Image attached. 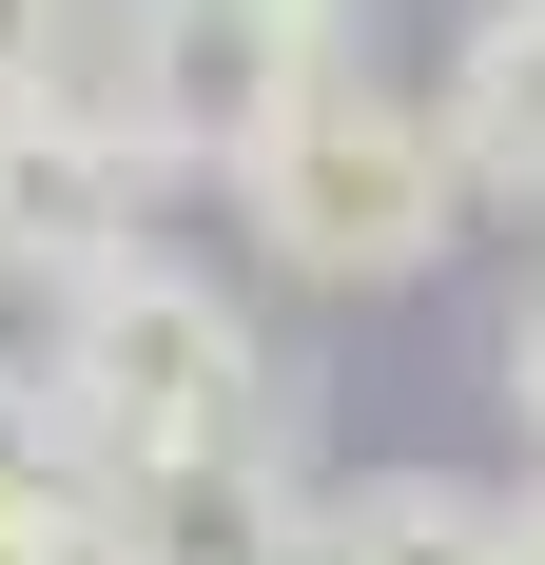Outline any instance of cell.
<instances>
[{
    "label": "cell",
    "instance_id": "cell-1",
    "mask_svg": "<svg viewBox=\"0 0 545 565\" xmlns=\"http://www.w3.org/2000/svg\"><path fill=\"white\" fill-rule=\"evenodd\" d=\"M468 215H488V195H468L448 98H409V78H371V58L312 78V98L234 157V234H254L292 292H429Z\"/></svg>",
    "mask_w": 545,
    "mask_h": 565
},
{
    "label": "cell",
    "instance_id": "cell-2",
    "mask_svg": "<svg viewBox=\"0 0 545 565\" xmlns=\"http://www.w3.org/2000/svg\"><path fill=\"white\" fill-rule=\"evenodd\" d=\"M40 371L78 409V468H157V449L272 429V332H254V292H215L195 254H117L98 292H58Z\"/></svg>",
    "mask_w": 545,
    "mask_h": 565
},
{
    "label": "cell",
    "instance_id": "cell-3",
    "mask_svg": "<svg viewBox=\"0 0 545 565\" xmlns=\"http://www.w3.org/2000/svg\"><path fill=\"white\" fill-rule=\"evenodd\" d=\"M312 78H351V0H98L78 40V98L157 175H234Z\"/></svg>",
    "mask_w": 545,
    "mask_h": 565
},
{
    "label": "cell",
    "instance_id": "cell-4",
    "mask_svg": "<svg viewBox=\"0 0 545 565\" xmlns=\"http://www.w3.org/2000/svg\"><path fill=\"white\" fill-rule=\"evenodd\" d=\"M137 215H157V157H137L78 78H58V98H0V292H20V312L98 292L117 254H157Z\"/></svg>",
    "mask_w": 545,
    "mask_h": 565
},
{
    "label": "cell",
    "instance_id": "cell-5",
    "mask_svg": "<svg viewBox=\"0 0 545 565\" xmlns=\"http://www.w3.org/2000/svg\"><path fill=\"white\" fill-rule=\"evenodd\" d=\"M98 565H312L331 488L292 468V429H234V449H157V468H98L78 488Z\"/></svg>",
    "mask_w": 545,
    "mask_h": 565
},
{
    "label": "cell",
    "instance_id": "cell-6",
    "mask_svg": "<svg viewBox=\"0 0 545 565\" xmlns=\"http://www.w3.org/2000/svg\"><path fill=\"white\" fill-rule=\"evenodd\" d=\"M448 137H468V195H526L545 215V0H468V40H448Z\"/></svg>",
    "mask_w": 545,
    "mask_h": 565
},
{
    "label": "cell",
    "instance_id": "cell-7",
    "mask_svg": "<svg viewBox=\"0 0 545 565\" xmlns=\"http://www.w3.org/2000/svg\"><path fill=\"white\" fill-rule=\"evenodd\" d=\"M312 565H506V488H468V468H371V488H331Z\"/></svg>",
    "mask_w": 545,
    "mask_h": 565
},
{
    "label": "cell",
    "instance_id": "cell-8",
    "mask_svg": "<svg viewBox=\"0 0 545 565\" xmlns=\"http://www.w3.org/2000/svg\"><path fill=\"white\" fill-rule=\"evenodd\" d=\"M0 488H98V468H78V409H58L40 351H0Z\"/></svg>",
    "mask_w": 545,
    "mask_h": 565
},
{
    "label": "cell",
    "instance_id": "cell-9",
    "mask_svg": "<svg viewBox=\"0 0 545 565\" xmlns=\"http://www.w3.org/2000/svg\"><path fill=\"white\" fill-rule=\"evenodd\" d=\"M78 40H98V0H0V98H58Z\"/></svg>",
    "mask_w": 545,
    "mask_h": 565
},
{
    "label": "cell",
    "instance_id": "cell-10",
    "mask_svg": "<svg viewBox=\"0 0 545 565\" xmlns=\"http://www.w3.org/2000/svg\"><path fill=\"white\" fill-rule=\"evenodd\" d=\"M0 565H98V526H78V488H0Z\"/></svg>",
    "mask_w": 545,
    "mask_h": 565
},
{
    "label": "cell",
    "instance_id": "cell-11",
    "mask_svg": "<svg viewBox=\"0 0 545 565\" xmlns=\"http://www.w3.org/2000/svg\"><path fill=\"white\" fill-rule=\"evenodd\" d=\"M506 429H526V468H545V292L506 312Z\"/></svg>",
    "mask_w": 545,
    "mask_h": 565
},
{
    "label": "cell",
    "instance_id": "cell-12",
    "mask_svg": "<svg viewBox=\"0 0 545 565\" xmlns=\"http://www.w3.org/2000/svg\"><path fill=\"white\" fill-rule=\"evenodd\" d=\"M506 565H545V468H526V488H506Z\"/></svg>",
    "mask_w": 545,
    "mask_h": 565
}]
</instances>
